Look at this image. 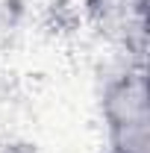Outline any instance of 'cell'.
Listing matches in <instances>:
<instances>
[{"mask_svg":"<svg viewBox=\"0 0 150 153\" xmlns=\"http://www.w3.org/2000/svg\"><path fill=\"white\" fill-rule=\"evenodd\" d=\"M0 153H36V150L27 144H6V147H0Z\"/></svg>","mask_w":150,"mask_h":153,"instance_id":"obj_3","label":"cell"},{"mask_svg":"<svg viewBox=\"0 0 150 153\" xmlns=\"http://www.w3.org/2000/svg\"><path fill=\"white\" fill-rule=\"evenodd\" d=\"M109 135L115 153H147L150 144V112H147V85L141 74L118 79L103 100Z\"/></svg>","mask_w":150,"mask_h":153,"instance_id":"obj_1","label":"cell"},{"mask_svg":"<svg viewBox=\"0 0 150 153\" xmlns=\"http://www.w3.org/2000/svg\"><path fill=\"white\" fill-rule=\"evenodd\" d=\"M135 6V12L141 15V6H144V0H94V9H100L103 12V18L106 21H127V9Z\"/></svg>","mask_w":150,"mask_h":153,"instance_id":"obj_2","label":"cell"}]
</instances>
